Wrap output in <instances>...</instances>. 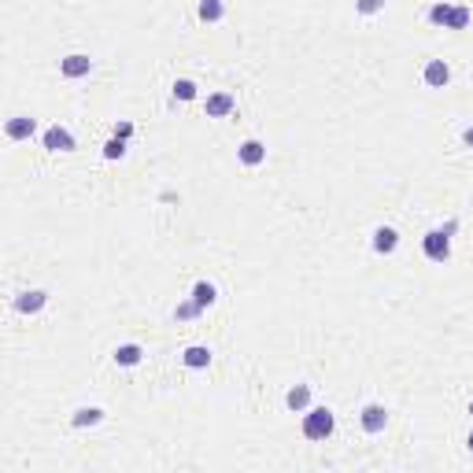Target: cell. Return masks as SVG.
I'll return each instance as SVG.
<instances>
[{
	"label": "cell",
	"mask_w": 473,
	"mask_h": 473,
	"mask_svg": "<svg viewBox=\"0 0 473 473\" xmlns=\"http://www.w3.org/2000/svg\"><path fill=\"white\" fill-rule=\"evenodd\" d=\"M174 100H196V82L178 78V82H174Z\"/></svg>",
	"instance_id": "20"
},
{
	"label": "cell",
	"mask_w": 473,
	"mask_h": 473,
	"mask_svg": "<svg viewBox=\"0 0 473 473\" xmlns=\"http://www.w3.org/2000/svg\"><path fill=\"white\" fill-rule=\"evenodd\" d=\"M470 19H473V11H470L466 4H455V8H451V19H448V30H466Z\"/></svg>",
	"instance_id": "18"
},
{
	"label": "cell",
	"mask_w": 473,
	"mask_h": 473,
	"mask_svg": "<svg viewBox=\"0 0 473 473\" xmlns=\"http://www.w3.org/2000/svg\"><path fill=\"white\" fill-rule=\"evenodd\" d=\"M463 141H466L470 148H473V126H466V129H463Z\"/></svg>",
	"instance_id": "25"
},
{
	"label": "cell",
	"mask_w": 473,
	"mask_h": 473,
	"mask_svg": "<svg viewBox=\"0 0 473 473\" xmlns=\"http://www.w3.org/2000/svg\"><path fill=\"white\" fill-rule=\"evenodd\" d=\"M236 155H241L244 167H259L262 160H267V144L262 141H244L241 148H236Z\"/></svg>",
	"instance_id": "11"
},
{
	"label": "cell",
	"mask_w": 473,
	"mask_h": 473,
	"mask_svg": "<svg viewBox=\"0 0 473 473\" xmlns=\"http://www.w3.org/2000/svg\"><path fill=\"white\" fill-rule=\"evenodd\" d=\"M236 111V100L230 93H211L207 97V118H226Z\"/></svg>",
	"instance_id": "10"
},
{
	"label": "cell",
	"mask_w": 473,
	"mask_h": 473,
	"mask_svg": "<svg viewBox=\"0 0 473 473\" xmlns=\"http://www.w3.org/2000/svg\"><path fill=\"white\" fill-rule=\"evenodd\" d=\"M126 155V141L122 137H111L108 144H104V160H122Z\"/></svg>",
	"instance_id": "21"
},
{
	"label": "cell",
	"mask_w": 473,
	"mask_h": 473,
	"mask_svg": "<svg viewBox=\"0 0 473 473\" xmlns=\"http://www.w3.org/2000/svg\"><path fill=\"white\" fill-rule=\"evenodd\" d=\"M45 148L48 152H74V134L63 126H48L45 129Z\"/></svg>",
	"instance_id": "4"
},
{
	"label": "cell",
	"mask_w": 473,
	"mask_h": 473,
	"mask_svg": "<svg viewBox=\"0 0 473 473\" xmlns=\"http://www.w3.org/2000/svg\"><path fill=\"white\" fill-rule=\"evenodd\" d=\"M451 8H455V4H444V0H440V4H432V8H429V22H432V26H444V30H448Z\"/></svg>",
	"instance_id": "19"
},
{
	"label": "cell",
	"mask_w": 473,
	"mask_h": 473,
	"mask_svg": "<svg viewBox=\"0 0 473 473\" xmlns=\"http://www.w3.org/2000/svg\"><path fill=\"white\" fill-rule=\"evenodd\" d=\"M181 362L189 366V370H204V366H211V348H204V344H192L181 351Z\"/></svg>",
	"instance_id": "12"
},
{
	"label": "cell",
	"mask_w": 473,
	"mask_h": 473,
	"mask_svg": "<svg viewBox=\"0 0 473 473\" xmlns=\"http://www.w3.org/2000/svg\"><path fill=\"white\" fill-rule=\"evenodd\" d=\"M174 314H178V318H196V314H200V307H196V304H181Z\"/></svg>",
	"instance_id": "23"
},
{
	"label": "cell",
	"mask_w": 473,
	"mask_h": 473,
	"mask_svg": "<svg viewBox=\"0 0 473 473\" xmlns=\"http://www.w3.org/2000/svg\"><path fill=\"white\" fill-rule=\"evenodd\" d=\"M458 230V222L451 218L444 230H429L425 236H422V252L432 259V262H448L451 259V233Z\"/></svg>",
	"instance_id": "1"
},
{
	"label": "cell",
	"mask_w": 473,
	"mask_h": 473,
	"mask_svg": "<svg viewBox=\"0 0 473 473\" xmlns=\"http://www.w3.org/2000/svg\"><path fill=\"white\" fill-rule=\"evenodd\" d=\"M359 422H362L366 432H385V425H388V411H385L381 403H366Z\"/></svg>",
	"instance_id": "3"
},
{
	"label": "cell",
	"mask_w": 473,
	"mask_h": 473,
	"mask_svg": "<svg viewBox=\"0 0 473 473\" xmlns=\"http://www.w3.org/2000/svg\"><path fill=\"white\" fill-rule=\"evenodd\" d=\"M100 422H104L100 407H78V411L71 414V425L74 429H89V425H100Z\"/></svg>",
	"instance_id": "13"
},
{
	"label": "cell",
	"mask_w": 473,
	"mask_h": 473,
	"mask_svg": "<svg viewBox=\"0 0 473 473\" xmlns=\"http://www.w3.org/2000/svg\"><path fill=\"white\" fill-rule=\"evenodd\" d=\"M470 414H473V403H470Z\"/></svg>",
	"instance_id": "27"
},
{
	"label": "cell",
	"mask_w": 473,
	"mask_h": 473,
	"mask_svg": "<svg viewBox=\"0 0 473 473\" xmlns=\"http://www.w3.org/2000/svg\"><path fill=\"white\" fill-rule=\"evenodd\" d=\"M59 71H63V78H85L89 71H93V59L82 56V52H74V56L59 59Z\"/></svg>",
	"instance_id": "7"
},
{
	"label": "cell",
	"mask_w": 473,
	"mask_h": 473,
	"mask_svg": "<svg viewBox=\"0 0 473 473\" xmlns=\"http://www.w3.org/2000/svg\"><path fill=\"white\" fill-rule=\"evenodd\" d=\"M470 451H473V432H470Z\"/></svg>",
	"instance_id": "26"
},
{
	"label": "cell",
	"mask_w": 473,
	"mask_h": 473,
	"mask_svg": "<svg viewBox=\"0 0 473 473\" xmlns=\"http://www.w3.org/2000/svg\"><path fill=\"white\" fill-rule=\"evenodd\" d=\"M48 304V292H41V288H34V292H19L15 296V311L19 314H37Z\"/></svg>",
	"instance_id": "8"
},
{
	"label": "cell",
	"mask_w": 473,
	"mask_h": 473,
	"mask_svg": "<svg viewBox=\"0 0 473 473\" xmlns=\"http://www.w3.org/2000/svg\"><path fill=\"white\" fill-rule=\"evenodd\" d=\"M333 429H337V418L330 407H314V411L304 414V437L307 440H325V437H333Z\"/></svg>",
	"instance_id": "2"
},
{
	"label": "cell",
	"mask_w": 473,
	"mask_h": 473,
	"mask_svg": "<svg viewBox=\"0 0 473 473\" xmlns=\"http://www.w3.org/2000/svg\"><path fill=\"white\" fill-rule=\"evenodd\" d=\"M396 248H400V233L392 226H377L374 230V252L377 255H392Z\"/></svg>",
	"instance_id": "6"
},
{
	"label": "cell",
	"mask_w": 473,
	"mask_h": 473,
	"mask_svg": "<svg viewBox=\"0 0 473 473\" xmlns=\"http://www.w3.org/2000/svg\"><path fill=\"white\" fill-rule=\"evenodd\" d=\"M8 137L11 141H26V137H34L37 134V122H34V118L30 115H15V118H8Z\"/></svg>",
	"instance_id": "9"
},
{
	"label": "cell",
	"mask_w": 473,
	"mask_h": 473,
	"mask_svg": "<svg viewBox=\"0 0 473 473\" xmlns=\"http://www.w3.org/2000/svg\"><path fill=\"white\" fill-rule=\"evenodd\" d=\"M192 304L200 307V311L211 307V304H215V285H211V281H200V285H196V288H192Z\"/></svg>",
	"instance_id": "16"
},
{
	"label": "cell",
	"mask_w": 473,
	"mask_h": 473,
	"mask_svg": "<svg viewBox=\"0 0 473 473\" xmlns=\"http://www.w3.org/2000/svg\"><path fill=\"white\" fill-rule=\"evenodd\" d=\"M422 78H425V85H429V89H444V85L451 82V67H448L444 59H429V63H425V71H422Z\"/></svg>",
	"instance_id": "5"
},
{
	"label": "cell",
	"mask_w": 473,
	"mask_h": 473,
	"mask_svg": "<svg viewBox=\"0 0 473 473\" xmlns=\"http://www.w3.org/2000/svg\"><path fill=\"white\" fill-rule=\"evenodd\" d=\"M115 137L129 141V137H134V122H118V126H115Z\"/></svg>",
	"instance_id": "24"
},
{
	"label": "cell",
	"mask_w": 473,
	"mask_h": 473,
	"mask_svg": "<svg viewBox=\"0 0 473 473\" xmlns=\"http://www.w3.org/2000/svg\"><path fill=\"white\" fill-rule=\"evenodd\" d=\"M285 403H288V411H307L311 388H307V385H292V388L285 392Z\"/></svg>",
	"instance_id": "14"
},
{
	"label": "cell",
	"mask_w": 473,
	"mask_h": 473,
	"mask_svg": "<svg viewBox=\"0 0 473 473\" xmlns=\"http://www.w3.org/2000/svg\"><path fill=\"white\" fill-rule=\"evenodd\" d=\"M355 8H359V15H377L385 8V0H355Z\"/></svg>",
	"instance_id": "22"
},
{
	"label": "cell",
	"mask_w": 473,
	"mask_h": 473,
	"mask_svg": "<svg viewBox=\"0 0 473 473\" xmlns=\"http://www.w3.org/2000/svg\"><path fill=\"white\" fill-rule=\"evenodd\" d=\"M141 359H144L141 344H122V348H115V362H118V366H137Z\"/></svg>",
	"instance_id": "15"
},
{
	"label": "cell",
	"mask_w": 473,
	"mask_h": 473,
	"mask_svg": "<svg viewBox=\"0 0 473 473\" xmlns=\"http://www.w3.org/2000/svg\"><path fill=\"white\" fill-rule=\"evenodd\" d=\"M222 15H226V4H222V0H200V19L204 22H218Z\"/></svg>",
	"instance_id": "17"
}]
</instances>
